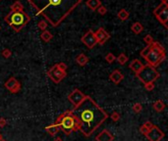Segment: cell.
Listing matches in <instances>:
<instances>
[{
    "label": "cell",
    "instance_id": "1",
    "mask_svg": "<svg viewBox=\"0 0 168 141\" xmlns=\"http://www.w3.org/2000/svg\"><path fill=\"white\" fill-rule=\"evenodd\" d=\"M71 111L78 121L79 131L86 137H90L108 118L105 110L88 95Z\"/></svg>",
    "mask_w": 168,
    "mask_h": 141
},
{
    "label": "cell",
    "instance_id": "2",
    "mask_svg": "<svg viewBox=\"0 0 168 141\" xmlns=\"http://www.w3.org/2000/svg\"><path fill=\"white\" fill-rule=\"evenodd\" d=\"M36 10V15L43 16L52 27H57L71 14L82 0H28Z\"/></svg>",
    "mask_w": 168,
    "mask_h": 141
},
{
    "label": "cell",
    "instance_id": "3",
    "mask_svg": "<svg viewBox=\"0 0 168 141\" xmlns=\"http://www.w3.org/2000/svg\"><path fill=\"white\" fill-rule=\"evenodd\" d=\"M54 124L60 126V129L63 130L66 135H70L72 132L79 130V125L76 118L73 115L71 110L66 111L60 114L54 121Z\"/></svg>",
    "mask_w": 168,
    "mask_h": 141
},
{
    "label": "cell",
    "instance_id": "4",
    "mask_svg": "<svg viewBox=\"0 0 168 141\" xmlns=\"http://www.w3.org/2000/svg\"><path fill=\"white\" fill-rule=\"evenodd\" d=\"M5 22L10 26L15 32H19L31 21V17L24 11L10 12L4 18Z\"/></svg>",
    "mask_w": 168,
    "mask_h": 141
},
{
    "label": "cell",
    "instance_id": "5",
    "mask_svg": "<svg viewBox=\"0 0 168 141\" xmlns=\"http://www.w3.org/2000/svg\"><path fill=\"white\" fill-rule=\"evenodd\" d=\"M165 59H166V53L164 47L157 41H155L151 44V50H149L148 54L144 58L147 65L151 66L153 68H156L157 66H159Z\"/></svg>",
    "mask_w": 168,
    "mask_h": 141
},
{
    "label": "cell",
    "instance_id": "6",
    "mask_svg": "<svg viewBox=\"0 0 168 141\" xmlns=\"http://www.w3.org/2000/svg\"><path fill=\"white\" fill-rule=\"evenodd\" d=\"M137 78L144 84L147 82H155L157 78L160 77V74L157 72L155 68L151 67L149 65H144L143 69L136 74Z\"/></svg>",
    "mask_w": 168,
    "mask_h": 141
},
{
    "label": "cell",
    "instance_id": "7",
    "mask_svg": "<svg viewBox=\"0 0 168 141\" xmlns=\"http://www.w3.org/2000/svg\"><path fill=\"white\" fill-rule=\"evenodd\" d=\"M47 77L54 83H60L67 77V72H63V70H59L57 68V66L54 65L52 68H50L47 70Z\"/></svg>",
    "mask_w": 168,
    "mask_h": 141
},
{
    "label": "cell",
    "instance_id": "8",
    "mask_svg": "<svg viewBox=\"0 0 168 141\" xmlns=\"http://www.w3.org/2000/svg\"><path fill=\"white\" fill-rule=\"evenodd\" d=\"M86 94L83 93L81 90H79V89H74V90L69 94L68 95V100L71 102V104L74 106V107H77L78 105H80L82 101L86 98Z\"/></svg>",
    "mask_w": 168,
    "mask_h": 141
},
{
    "label": "cell",
    "instance_id": "9",
    "mask_svg": "<svg viewBox=\"0 0 168 141\" xmlns=\"http://www.w3.org/2000/svg\"><path fill=\"white\" fill-rule=\"evenodd\" d=\"M148 141H160L165 136V133L156 125H153L151 129L148 130V132L144 135Z\"/></svg>",
    "mask_w": 168,
    "mask_h": 141
},
{
    "label": "cell",
    "instance_id": "10",
    "mask_svg": "<svg viewBox=\"0 0 168 141\" xmlns=\"http://www.w3.org/2000/svg\"><path fill=\"white\" fill-rule=\"evenodd\" d=\"M81 41L88 47V49H92L93 47L97 44L95 36V31H91V30L88 31L86 34L82 36Z\"/></svg>",
    "mask_w": 168,
    "mask_h": 141
},
{
    "label": "cell",
    "instance_id": "11",
    "mask_svg": "<svg viewBox=\"0 0 168 141\" xmlns=\"http://www.w3.org/2000/svg\"><path fill=\"white\" fill-rule=\"evenodd\" d=\"M4 86L6 87V89L9 92H11L13 94H16L21 90V83L14 77H11L10 78H8L5 84H4Z\"/></svg>",
    "mask_w": 168,
    "mask_h": 141
},
{
    "label": "cell",
    "instance_id": "12",
    "mask_svg": "<svg viewBox=\"0 0 168 141\" xmlns=\"http://www.w3.org/2000/svg\"><path fill=\"white\" fill-rule=\"evenodd\" d=\"M95 36L96 42L100 45H103L105 42L108 41V39L110 38V34L103 27H99L96 31H95Z\"/></svg>",
    "mask_w": 168,
    "mask_h": 141
},
{
    "label": "cell",
    "instance_id": "13",
    "mask_svg": "<svg viewBox=\"0 0 168 141\" xmlns=\"http://www.w3.org/2000/svg\"><path fill=\"white\" fill-rule=\"evenodd\" d=\"M114 138V135L108 129H103L101 132H99L95 136L96 141H113Z\"/></svg>",
    "mask_w": 168,
    "mask_h": 141
},
{
    "label": "cell",
    "instance_id": "14",
    "mask_svg": "<svg viewBox=\"0 0 168 141\" xmlns=\"http://www.w3.org/2000/svg\"><path fill=\"white\" fill-rule=\"evenodd\" d=\"M109 78H110V81L113 83L119 84L124 79V74L121 73L119 70H114L113 72L110 74Z\"/></svg>",
    "mask_w": 168,
    "mask_h": 141
},
{
    "label": "cell",
    "instance_id": "15",
    "mask_svg": "<svg viewBox=\"0 0 168 141\" xmlns=\"http://www.w3.org/2000/svg\"><path fill=\"white\" fill-rule=\"evenodd\" d=\"M143 67H144V64L140 60H138V59H134L132 62L130 63V65H129L130 70H133V72L135 73V74H137L140 70L143 69Z\"/></svg>",
    "mask_w": 168,
    "mask_h": 141
},
{
    "label": "cell",
    "instance_id": "16",
    "mask_svg": "<svg viewBox=\"0 0 168 141\" xmlns=\"http://www.w3.org/2000/svg\"><path fill=\"white\" fill-rule=\"evenodd\" d=\"M44 129L50 136H56L59 131L61 130L60 129V126L58 125H56V124H52V125H49L47 126H45Z\"/></svg>",
    "mask_w": 168,
    "mask_h": 141
},
{
    "label": "cell",
    "instance_id": "17",
    "mask_svg": "<svg viewBox=\"0 0 168 141\" xmlns=\"http://www.w3.org/2000/svg\"><path fill=\"white\" fill-rule=\"evenodd\" d=\"M156 19L158 20V22H160V24H162L164 26L165 29H167V22H168V9H165L164 11L161 12L159 15L156 16Z\"/></svg>",
    "mask_w": 168,
    "mask_h": 141
},
{
    "label": "cell",
    "instance_id": "18",
    "mask_svg": "<svg viewBox=\"0 0 168 141\" xmlns=\"http://www.w3.org/2000/svg\"><path fill=\"white\" fill-rule=\"evenodd\" d=\"M86 5L91 9V11H95L99 6H101L100 0H87Z\"/></svg>",
    "mask_w": 168,
    "mask_h": 141
},
{
    "label": "cell",
    "instance_id": "19",
    "mask_svg": "<svg viewBox=\"0 0 168 141\" xmlns=\"http://www.w3.org/2000/svg\"><path fill=\"white\" fill-rule=\"evenodd\" d=\"M88 62V57L86 56L85 54H79L77 57H76V63L81 66V67H84V66H86Z\"/></svg>",
    "mask_w": 168,
    "mask_h": 141
},
{
    "label": "cell",
    "instance_id": "20",
    "mask_svg": "<svg viewBox=\"0 0 168 141\" xmlns=\"http://www.w3.org/2000/svg\"><path fill=\"white\" fill-rule=\"evenodd\" d=\"M165 107H166L165 103L163 102L162 100H156L152 105L153 110H155V112H157V113H161L163 110L165 109Z\"/></svg>",
    "mask_w": 168,
    "mask_h": 141
},
{
    "label": "cell",
    "instance_id": "21",
    "mask_svg": "<svg viewBox=\"0 0 168 141\" xmlns=\"http://www.w3.org/2000/svg\"><path fill=\"white\" fill-rule=\"evenodd\" d=\"M131 31H132L135 34H140L144 31V27L140 22H136L131 26Z\"/></svg>",
    "mask_w": 168,
    "mask_h": 141
},
{
    "label": "cell",
    "instance_id": "22",
    "mask_svg": "<svg viewBox=\"0 0 168 141\" xmlns=\"http://www.w3.org/2000/svg\"><path fill=\"white\" fill-rule=\"evenodd\" d=\"M165 9H168V4L167 3H160L159 5H158L155 10H153V15H155V17L157 15H159V14L161 12H163L165 10Z\"/></svg>",
    "mask_w": 168,
    "mask_h": 141
},
{
    "label": "cell",
    "instance_id": "23",
    "mask_svg": "<svg viewBox=\"0 0 168 141\" xmlns=\"http://www.w3.org/2000/svg\"><path fill=\"white\" fill-rule=\"evenodd\" d=\"M40 38L43 39V41H44V42H49L51 39L53 38V35H52V34H51L50 31H43V32H41V34H40Z\"/></svg>",
    "mask_w": 168,
    "mask_h": 141
},
{
    "label": "cell",
    "instance_id": "24",
    "mask_svg": "<svg viewBox=\"0 0 168 141\" xmlns=\"http://www.w3.org/2000/svg\"><path fill=\"white\" fill-rule=\"evenodd\" d=\"M11 12H19V11H24V6L22 5V3L20 1H16L15 3H13L10 7Z\"/></svg>",
    "mask_w": 168,
    "mask_h": 141
},
{
    "label": "cell",
    "instance_id": "25",
    "mask_svg": "<svg viewBox=\"0 0 168 141\" xmlns=\"http://www.w3.org/2000/svg\"><path fill=\"white\" fill-rule=\"evenodd\" d=\"M129 16H130V14H129V12L128 11H126L125 9H121V10L118 12V14H117V17H118V19L119 20H121V21H126L127 19L129 18Z\"/></svg>",
    "mask_w": 168,
    "mask_h": 141
},
{
    "label": "cell",
    "instance_id": "26",
    "mask_svg": "<svg viewBox=\"0 0 168 141\" xmlns=\"http://www.w3.org/2000/svg\"><path fill=\"white\" fill-rule=\"evenodd\" d=\"M128 60H129V58L126 56V54H124V53H121L118 57H116V61L118 62V64L119 65H121V66H123V65H125L126 63L128 62Z\"/></svg>",
    "mask_w": 168,
    "mask_h": 141
},
{
    "label": "cell",
    "instance_id": "27",
    "mask_svg": "<svg viewBox=\"0 0 168 141\" xmlns=\"http://www.w3.org/2000/svg\"><path fill=\"white\" fill-rule=\"evenodd\" d=\"M132 110L133 112L135 113V114H140V113L142 112L143 110V106L141 103H135V104L133 105L132 107Z\"/></svg>",
    "mask_w": 168,
    "mask_h": 141
},
{
    "label": "cell",
    "instance_id": "28",
    "mask_svg": "<svg viewBox=\"0 0 168 141\" xmlns=\"http://www.w3.org/2000/svg\"><path fill=\"white\" fill-rule=\"evenodd\" d=\"M105 61L108 64H112L116 61V57L112 53H107L106 56H105Z\"/></svg>",
    "mask_w": 168,
    "mask_h": 141
},
{
    "label": "cell",
    "instance_id": "29",
    "mask_svg": "<svg viewBox=\"0 0 168 141\" xmlns=\"http://www.w3.org/2000/svg\"><path fill=\"white\" fill-rule=\"evenodd\" d=\"M144 42L147 45H151V44L153 43V42H155V40H153V37L151 34H147L146 36L144 37Z\"/></svg>",
    "mask_w": 168,
    "mask_h": 141
},
{
    "label": "cell",
    "instance_id": "30",
    "mask_svg": "<svg viewBox=\"0 0 168 141\" xmlns=\"http://www.w3.org/2000/svg\"><path fill=\"white\" fill-rule=\"evenodd\" d=\"M1 55H2V57H3V58L8 59V58H10V57H11L12 52H11V50H10V49L5 48V49H3V50H2Z\"/></svg>",
    "mask_w": 168,
    "mask_h": 141
},
{
    "label": "cell",
    "instance_id": "31",
    "mask_svg": "<svg viewBox=\"0 0 168 141\" xmlns=\"http://www.w3.org/2000/svg\"><path fill=\"white\" fill-rule=\"evenodd\" d=\"M47 26H48V24L46 23L45 21H39V24H37V27H39V29L40 30V31H46V27H47Z\"/></svg>",
    "mask_w": 168,
    "mask_h": 141
},
{
    "label": "cell",
    "instance_id": "32",
    "mask_svg": "<svg viewBox=\"0 0 168 141\" xmlns=\"http://www.w3.org/2000/svg\"><path fill=\"white\" fill-rule=\"evenodd\" d=\"M120 118H121V115L119 114L118 112H113L112 114L110 115V119L113 121H118L120 120Z\"/></svg>",
    "mask_w": 168,
    "mask_h": 141
},
{
    "label": "cell",
    "instance_id": "33",
    "mask_svg": "<svg viewBox=\"0 0 168 141\" xmlns=\"http://www.w3.org/2000/svg\"><path fill=\"white\" fill-rule=\"evenodd\" d=\"M155 87V82H147V83H144V88H146V90L147 91H151L153 90Z\"/></svg>",
    "mask_w": 168,
    "mask_h": 141
},
{
    "label": "cell",
    "instance_id": "34",
    "mask_svg": "<svg viewBox=\"0 0 168 141\" xmlns=\"http://www.w3.org/2000/svg\"><path fill=\"white\" fill-rule=\"evenodd\" d=\"M96 10H97V13H99V15H101V16H103V15H105V14L107 13V9L104 7V6H99V8H97L96 9Z\"/></svg>",
    "mask_w": 168,
    "mask_h": 141
},
{
    "label": "cell",
    "instance_id": "35",
    "mask_svg": "<svg viewBox=\"0 0 168 141\" xmlns=\"http://www.w3.org/2000/svg\"><path fill=\"white\" fill-rule=\"evenodd\" d=\"M56 66H57V68H58L59 70H63V72H66L67 69H68L67 65L65 64V63H63V62H60V63H58V64H56Z\"/></svg>",
    "mask_w": 168,
    "mask_h": 141
},
{
    "label": "cell",
    "instance_id": "36",
    "mask_svg": "<svg viewBox=\"0 0 168 141\" xmlns=\"http://www.w3.org/2000/svg\"><path fill=\"white\" fill-rule=\"evenodd\" d=\"M143 125H144V126H146V128H147V129H151V128H152V126L155 125H153V124L151 123V121H144V123Z\"/></svg>",
    "mask_w": 168,
    "mask_h": 141
},
{
    "label": "cell",
    "instance_id": "37",
    "mask_svg": "<svg viewBox=\"0 0 168 141\" xmlns=\"http://www.w3.org/2000/svg\"><path fill=\"white\" fill-rule=\"evenodd\" d=\"M148 130H149V129H147V128H146V126L144 125H141V128H140V132H141L143 135H146V134L148 132Z\"/></svg>",
    "mask_w": 168,
    "mask_h": 141
},
{
    "label": "cell",
    "instance_id": "38",
    "mask_svg": "<svg viewBox=\"0 0 168 141\" xmlns=\"http://www.w3.org/2000/svg\"><path fill=\"white\" fill-rule=\"evenodd\" d=\"M7 125V121L4 118H0V128H4Z\"/></svg>",
    "mask_w": 168,
    "mask_h": 141
},
{
    "label": "cell",
    "instance_id": "39",
    "mask_svg": "<svg viewBox=\"0 0 168 141\" xmlns=\"http://www.w3.org/2000/svg\"><path fill=\"white\" fill-rule=\"evenodd\" d=\"M53 141H63V140H62L61 138H60V137H57V138H55Z\"/></svg>",
    "mask_w": 168,
    "mask_h": 141
},
{
    "label": "cell",
    "instance_id": "40",
    "mask_svg": "<svg viewBox=\"0 0 168 141\" xmlns=\"http://www.w3.org/2000/svg\"><path fill=\"white\" fill-rule=\"evenodd\" d=\"M160 1H161V3H167L168 0H160Z\"/></svg>",
    "mask_w": 168,
    "mask_h": 141
},
{
    "label": "cell",
    "instance_id": "41",
    "mask_svg": "<svg viewBox=\"0 0 168 141\" xmlns=\"http://www.w3.org/2000/svg\"><path fill=\"white\" fill-rule=\"evenodd\" d=\"M3 138V135H2V133L0 132V139H2Z\"/></svg>",
    "mask_w": 168,
    "mask_h": 141
},
{
    "label": "cell",
    "instance_id": "42",
    "mask_svg": "<svg viewBox=\"0 0 168 141\" xmlns=\"http://www.w3.org/2000/svg\"><path fill=\"white\" fill-rule=\"evenodd\" d=\"M0 141H6V140H5V139H3V138H2V139H0Z\"/></svg>",
    "mask_w": 168,
    "mask_h": 141
}]
</instances>
